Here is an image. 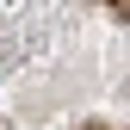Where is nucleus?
<instances>
[{"label":"nucleus","instance_id":"obj_1","mask_svg":"<svg viewBox=\"0 0 130 130\" xmlns=\"http://www.w3.org/2000/svg\"><path fill=\"white\" fill-rule=\"evenodd\" d=\"M111 6H118V12H130V0H111Z\"/></svg>","mask_w":130,"mask_h":130},{"label":"nucleus","instance_id":"obj_2","mask_svg":"<svg viewBox=\"0 0 130 130\" xmlns=\"http://www.w3.org/2000/svg\"><path fill=\"white\" fill-rule=\"evenodd\" d=\"M80 130H111V124H80Z\"/></svg>","mask_w":130,"mask_h":130}]
</instances>
